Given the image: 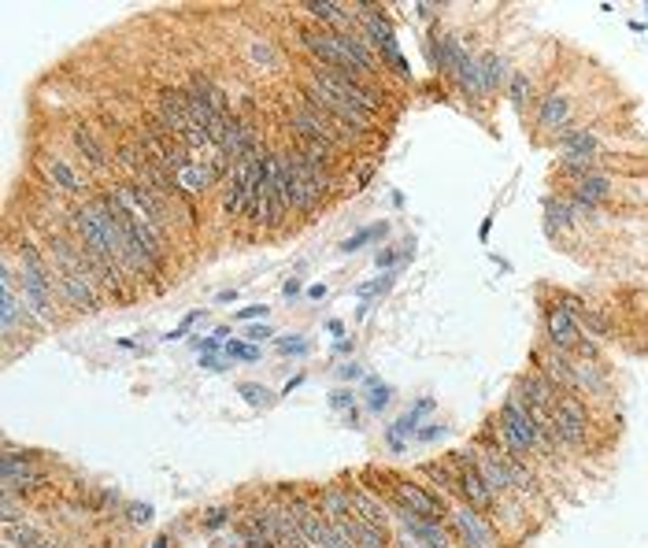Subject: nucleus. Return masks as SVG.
<instances>
[{
    "label": "nucleus",
    "mask_w": 648,
    "mask_h": 548,
    "mask_svg": "<svg viewBox=\"0 0 648 548\" xmlns=\"http://www.w3.org/2000/svg\"><path fill=\"white\" fill-rule=\"evenodd\" d=\"M45 175H49V182L56 185V193H74V197L90 193L86 175H78V171H74V163L59 160V156H45Z\"/></svg>",
    "instance_id": "15"
},
{
    "label": "nucleus",
    "mask_w": 648,
    "mask_h": 548,
    "mask_svg": "<svg viewBox=\"0 0 648 548\" xmlns=\"http://www.w3.org/2000/svg\"><path fill=\"white\" fill-rule=\"evenodd\" d=\"M263 315H267V304H248V308L238 311V319L241 323H253V319H263Z\"/></svg>",
    "instance_id": "37"
},
{
    "label": "nucleus",
    "mask_w": 648,
    "mask_h": 548,
    "mask_svg": "<svg viewBox=\"0 0 648 548\" xmlns=\"http://www.w3.org/2000/svg\"><path fill=\"white\" fill-rule=\"evenodd\" d=\"M19 297H23V308L30 319H37L41 326H52L56 323V274L49 267V260L41 252L23 241L19 245Z\"/></svg>",
    "instance_id": "1"
},
{
    "label": "nucleus",
    "mask_w": 648,
    "mask_h": 548,
    "mask_svg": "<svg viewBox=\"0 0 648 548\" xmlns=\"http://www.w3.org/2000/svg\"><path fill=\"white\" fill-rule=\"evenodd\" d=\"M323 548H356V541H352L338 522H326V534H323Z\"/></svg>",
    "instance_id": "32"
},
{
    "label": "nucleus",
    "mask_w": 648,
    "mask_h": 548,
    "mask_svg": "<svg viewBox=\"0 0 648 548\" xmlns=\"http://www.w3.org/2000/svg\"><path fill=\"white\" fill-rule=\"evenodd\" d=\"M282 293H285V297H297V293H301V282H297V278H289V282L282 286Z\"/></svg>",
    "instance_id": "45"
},
{
    "label": "nucleus",
    "mask_w": 648,
    "mask_h": 548,
    "mask_svg": "<svg viewBox=\"0 0 648 548\" xmlns=\"http://www.w3.org/2000/svg\"><path fill=\"white\" fill-rule=\"evenodd\" d=\"M426 411H433V400H430V396H423L419 404H415L411 411H404V415L389 427V434H386V437H389V449H393V452H401V449H404V437H415V430H419V419H423Z\"/></svg>",
    "instance_id": "20"
},
{
    "label": "nucleus",
    "mask_w": 648,
    "mask_h": 548,
    "mask_svg": "<svg viewBox=\"0 0 648 548\" xmlns=\"http://www.w3.org/2000/svg\"><path fill=\"white\" fill-rule=\"evenodd\" d=\"M289 512H293V519H297V526H301V534L308 537V544L311 548H323V534H326V515H323V508H316L308 497H301V493H293L289 500Z\"/></svg>",
    "instance_id": "13"
},
{
    "label": "nucleus",
    "mask_w": 648,
    "mask_h": 548,
    "mask_svg": "<svg viewBox=\"0 0 648 548\" xmlns=\"http://www.w3.org/2000/svg\"><path fill=\"white\" fill-rule=\"evenodd\" d=\"M338 374L345 378V382H352V378H363V367H360V364H345Z\"/></svg>",
    "instance_id": "42"
},
{
    "label": "nucleus",
    "mask_w": 648,
    "mask_h": 548,
    "mask_svg": "<svg viewBox=\"0 0 648 548\" xmlns=\"http://www.w3.org/2000/svg\"><path fill=\"white\" fill-rule=\"evenodd\" d=\"M545 330H549V345L552 352H563V356H574L578 352V341H582V330H578V319L574 315L556 304L545 311Z\"/></svg>",
    "instance_id": "11"
},
{
    "label": "nucleus",
    "mask_w": 648,
    "mask_h": 548,
    "mask_svg": "<svg viewBox=\"0 0 648 548\" xmlns=\"http://www.w3.org/2000/svg\"><path fill=\"white\" fill-rule=\"evenodd\" d=\"M304 12H308V15H316L319 23H323V30H330V34H348V30H352V23L360 19V15H348V8H345V4H330V0H308Z\"/></svg>",
    "instance_id": "17"
},
{
    "label": "nucleus",
    "mask_w": 648,
    "mask_h": 548,
    "mask_svg": "<svg viewBox=\"0 0 648 548\" xmlns=\"http://www.w3.org/2000/svg\"><path fill=\"white\" fill-rule=\"evenodd\" d=\"M411 248H415L411 241H408L404 248H382L379 256H374V263H379V270H382V267H393L396 260H408V256H411Z\"/></svg>",
    "instance_id": "34"
},
{
    "label": "nucleus",
    "mask_w": 648,
    "mask_h": 548,
    "mask_svg": "<svg viewBox=\"0 0 648 548\" xmlns=\"http://www.w3.org/2000/svg\"><path fill=\"white\" fill-rule=\"evenodd\" d=\"M478 471H482L486 486H489L493 493H515L511 474H508V456L500 452V449H489V452L478 456Z\"/></svg>",
    "instance_id": "18"
},
{
    "label": "nucleus",
    "mask_w": 648,
    "mask_h": 548,
    "mask_svg": "<svg viewBox=\"0 0 648 548\" xmlns=\"http://www.w3.org/2000/svg\"><path fill=\"white\" fill-rule=\"evenodd\" d=\"M230 515H234L230 508H207V512H204V530H207V534H219L223 526L230 522Z\"/></svg>",
    "instance_id": "33"
},
{
    "label": "nucleus",
    "mask_w": 648,
    "mask_h": 548,
    "mask_svg": "<svg viewBox=\"0 0 648 548\" xmlns=\"http://www.w3.org/2000/svg\"><path fill=\"white\" fill-rule=\"evenodd\" d=\"M549 427H552L556 445L582 449L589 441V415H585V404L574 393H559L556 408L549 411Z\"/></svg>",
    "instance_id": "4"
},
{
    "label": "nucleus",
    "mask_w": 648,
    "mask_h": 548,
    "mask_svg": "<svg viewBox=\"0 0 648 548\" xmlns=\"http://www.w3.org/2000/svg\"><path fill=\"white\" fill-rule=\"evenodd\" d=\"M308 348H311V345L304 341V337H301V333H289V337H278V352H282V356H304Z\"/></svg>",
    "instance_id": "35"
},
{
    "label": "nucleus",
    "mask_w": 648,
    "mask_h": 548,
    "mask_svg": "<svg viewBox=\"0 0 648 548\" xmlns=\"http://www.w3.org/2000/svg\"><path fill=\"white\" fill-rule=\"evenodd\" d=\"M389 396H393L389 386H382L379 378H367V408H371V411H382V408L389 404Z\"/></svg>",
    "instance_id": "31"
},
{
    "label": "nucleus",
    "mask_w": 648,
    "mask_h": 548,
    "mask_svg": "<svg viewBox=\"0 0 648 548\" xmlns=\"http://www.w3.org/2000/svg\"><path fill=\"white\" fill-rule=\"evenodd\" d=\"M71 145L78 149V156L93 167V171H104V167H108V153H104V145L97 141V134L90 130L86 122H78L71 130Z\"/></svg>",
    "instance_id": "22"
},
{
    "label": "nucleus",
    "mask_w": 648,
    "mask_h": 548,
    "mask_svg": "<svg viewBox=\"0 0 648 548\" xmlns=\"http://www.w3.org/2000/svg\"><path fill=\"white\" fill-rule=\"evenodd\" d=\"M352 541H356V548H386V530H379V526H371L356 515V526H352Z\"/></svg>",
    "instance_id": "27"
},
{
    "label": "nucleus",
    "mask_w": 648,
    "mask_h": 548,
    "mask_svg": "<svg viewBox=\"0 0 648 548\" xmlns=\"http://www.w3.org/2000/svg\"><path fill=\"white\" fill-rule=\"evenodd\" d=\"M386 234H389V223H374V226L360 230V234H352L348 241H341V252H360L363 245H374V241H382Z\"/></svg>",
    "instance_id": "28"
},
{
    "label": "nucleus",
    "mask_w": 648,
    "mask_h": 548,
    "mask_svg": "<svg viewBox=\"0 0 648 548\" xmlns=\"http://www.w3.org/2000/svg\"><path fill=\"white\" fill-rule=\"evenodd\" d=\"M330 404H333V408H348V404H352V393H348V389H338V393L330 396Z\"/></svg>",
    "instance_id": "41"
},
{
    "label": "nucleus",
    "mask_w": 648,
    "mask_h": 548,
    "mask_svg": "<svg viewBox=\"0 0 648 548\" xmlns=\"http://www.w3.org/2000/svg\"><path fill=\"white\" fill-rule=\"evenodd\" d=\"M270 337H275V330H270L267 323H263V326H248V341L260 345V341H270Z\"/></svg>",
    "instance_id": "39"
},
{
    "label": "nucleus",
    "mask_w": 648,
    "mask_h": 548,
    "mask_svg": "<svg viewBox=\"0 0 648 548\" xmlns=\"http://www.w3.org/2000/svg\"><path fill=\"white\" fill-rule=\"evenodd\" d=\"M519 400H522V404H527L530 411L549 415V411L556 408V400H559V389L549 382L545 374L530 371V374H522V378H519Z\"/></svg>",
    "instance_id": "12"
},
{
    "label": "nucleus",
    "mask_w": 648,
    "mask_h": 548,
    "mask_svg": "<svg viewBox=\"0 0 648 548\" xmlns=\"http://www.w3.org/2000/svg\"><path fill=\"white\" fill-rule=\"evenodd\" d=\"M41 548H59V544H56V541H45V544H41Z\"/></svg>",
    "instance_id": "47"
},
{
    "label": "nucleus",
    "mask_w": 648,
    "mask_h": 548,
    "mask_svg": "<svg viewBox=\"0 0 648 548\" xmlns=\"http://www.w3.org/2000/svg\"><path fill=\"white\" fill-rule=\"evenodd\" d=\"M567 119H571V97L552 90L545 100L537 104V122L545 130H567Z\"/></svg>",
    "instance_id": "19"
},
{
    "label": "nucleus",
    "mask_w": 648,
    "mask_h": 548,
    "mask_svg": "<svg viewBox=\"0 0 648 548\" xmlns=\"http://www.w3.org/2000/svg\"><path fill=\"white\" fill-rule=\"evenodd\" d=\"M389 497H393V504H401L404 512L419 515L426 522H441L445 519V500L437 493H430V489H423V486H415V481H393Z\"/></svg>",
    "instance_id": "7"
},
{
    "label": "nucleus",
    "mask_w": 648,
    "mask_h": 548,
    "mask_svg": "<svg viewBox=\"0 0 648 548\" xmlns=\"http://www.w3.org/2000/svg\"><path fill=\"white\" fill-rule=\"evenodd\" d=\"M0 471H4V493H30V489H37V486H45V474H41L37 467H34V459L23 452H12L8 449V456H4V463H0Z\"/></svg>",
    "instance_id": "10"
},
{
    "label": "nucleus",
    "mask_w": 648,
    "mask_h": 548,
    "mask_svg": "<svg viewBox=\"0 0 648 548\" xmlns=\"http://www.w3.org/2000/svg\"><path fill=\"white\" fill-rule=\"evenodd\" d=\"M185 93H193V97L207 100L219 115H230V100H226V93H223L207 74H190V86H185Z\"/></svg>",
    "instance_id": "25"
},
{
    "label": "nucleus",
    "mask_w": 648,
    "mask_h": 548,
    "mask_svg": "<svg viewBox=\"0 0 648 548\" xmlns=\"http://www.w3.org/2000/svg\"><path fill=\"white\" fill-rule=\"evenodd\" d=\"M200 315H204L200 308H197V311H190V315H185V319H182V323H178V326H175L171 333H167V341H178V337H185V333H190V326H193V323L200 319Z\"/></svg>",
    "instance_id": "36"
},
{
    "label": "nucleus",
    "mask_w": 648,
    "mask_h": 548,
    "mask_svg": "<svg viewBox=\"0 0 648 548\" xmlns=\"http://www.w3.org/2000/svg\"><path fill=\"white\" fill-rule=\"evenodd\" d=\"M4 548H15V544H12V541H8V544H4Z\"/></svg>",
    "instance_id": "48"
},
{
    "label": "nucleus",
    "mask_w": 648,
    "mask_h": 548,
    "mask_svg": "<svg viewBox=\"0 0 648 548\" xmlns=\"http://www.w3.org/2000/svg\"><path fill=\"white\" fill-rule=\"evenodd\" d=\"M267 512H270V534H275L278 548H311L308 537L301 534L297 519H293L289 504H278V508H267Z\"/></svg>",
    "instance_id": "16"
},
{
    "label": "nucleus",
    "mask_w": 648,
    "mask_h": 548,
    "mask_svg": "<svg viewBox=\"0 0 648 548\" xmlns=\"http://www.w3.org/2000/svg\"><path fill=\"white\" fill-rule=\"evenodd\" d=\"M348 497H352V512H356L363 522L379 526V530H389V512H386L382 497H371V493H367V489H360V486H352V489H348Z\"/></svg>",
    "instance_id": "21"
},
{
    "label": "nucleus",
    "mask_w": 648,
    "mask_h": 548,
    "mask_svg": "<svg viewBox=\"0 0 648 548\" xmlns=\"http://www.w3.org/2000/svg\"><path fill=\"white\" fill-rule=\"evenodd\" d=\"M356 12H363L360 19H363V30H367V45L382 49L386 59H389V67L401 74V78H411V67H408V59H404V52H401V45H396L389 19H386L379 8H367V4H356Z\"/></svg>",
    "instance_id": "5"
},
{
    "label": "nucleus",
    "mask_w": 648,
    "mask_h": 548,
    "mask_svg": "<svg viewBox=\"0 0 648 548\" xmlns=\"http://www.w3.org/2000/svg\"><path fill=\"white\" fill-rule=\"evenodd\" d=\"M530 93H534V82H530V74H527V71H511V78H508V100L515 104L519 112L530 104Z\"/></svg>",
    "instance_id": "26"
},
{
    "label": "nucleus",
    "mask_w": 648,
    "mask_h": 548,
    "mask_svg": "<svg viewBox=\"0 0 648 548\" xmlns=\"http://www.w3.org/2000/svg\"><path fill=\"white\" fill-rule=\"evenodd\" d=\"M308 82H311V86H319V90H326V93H333V97L348 100L352 108H360L363 115H374L382 108L379 90H371L360 74H345V71H333V67H316L308 74Z\"/></svg>",
    "instance_id": "3"
},
{
    "label": "nucleus",
    "mask_w": 648,
    "mask_h": 548,
    "mask_svg": "<svg viewBox=\"0 0 648 548\" xmlns=\"http://www.w3.org/2000/svg\"><path fill=\"white\" fill-rule=\"evenodd\" d=\"M441 430H445V427L430 423V427H423V434H415V437H419V441H437V437H441Z\"/></svg>",
    "instance_id": "43"
},
{
    "label": "nucleus",
    "mask_w": 648,
    "mask_h": 548,
    "mask_svg": "<svg viewBox=\"0 0 648 548\" xmlns=\"http://www.w3.org/2000/svg\"><path fill=\"white\" fill-rule=\"evenodd\" d=\"M478 71H482V90H486V97L489 93H500L508 86V63H504V56L500 52H482L478 56Z\"/></svg>",
    "instance_id": "23"
},
{
    "label": "nucleus",
    "mask_w": 648,
    "mask_h": 548,
    "mask_svg": "<svg viewBox=\"0 0 648 548\" xmlns=\"http://www.w3.org/2000/svg\"><path fill=\"white\" fill-rule=\"evenodd\" d=\"M56 289H59V297H64L67 308H74L82 315H97L100 311V282H97L93 270H86V274H59Z\"/></svg>",
    "instance_id": "8"
},
{
    "label": "nucleus",
    "mask_w": 648,
    "mask_h": 548,
    "mask_svg": "<svg viewBox=\"0 0 648 548\" xmlns=\"http://www.w3.org/2000/svg\"><path fill=\"white\" fill-rule=\"evenodd\" d=\"M200 367L204 371H223V360H215V356H200Z\"/></svg>",
    "instance_id": "44"
},
{
    "label": "nucleus",
    "mask_w": 648,
    "mask_h": 548,
    "mask_svg": "<svg viewBox=\"0 0 648 548\" xmlns=\"http://www.w3.org/2000/svg\"><path fill=\"white\" fill-rule=\"evenodd\" d=\"M234 297H238V289H223V293H219V301H223V304H230Z\"/></svg>",
    "instance_id": "46"
},
{
    "label": "nucleus",
    "mask_w": 648,
    "mask_h": 548,
    "mask_svg": "<svg viewBox=\"0 0 648 548\" xmlns=\"http://www.w3.org/2000/svg\"><path fill=\"white\" fill-rule=\"evenodd\" d=\"M396 548H426V544L415 537L411 530H401V537H396Z\"/></svg>",
    "instance_id": "40"
},
{
    "label": "nucleus",
    "mask_w": 648,
    "mask_h": 548,
    "mask_svg": "<svg viewBox=\"0 0 648 548\" xmlns=\"http://www.w3.org/2000/svg\"><path fill=\"white\" fill-rule=\"evenodd\" d=\"M452 530L464 537V548H493V530L486 526L482 512H474L471 504L452 512Z\"/></svg>",
    "instance_id": "14"
},
{
    "label": "nucleus",
    "mask_w": 648,
    "mask_h": 548,
    "mask_svg": "<svg viewBox=\"0 0 648 548\" xmlns=\"http://www.w3.org/2000/svg\"><path fill=\"white\" fill-rule=\"evenodd\" d=\"M456 463V493L464 497V504H471L474 512H486L496 504V493L486 486L482 471H478V459H467V456H452Z\"/></svg>",
    "instance_id": "6"
},
{
    "label": "nucleus",
    "mask_w": 648,
    "mask_h": 548,
    "mask_svg": "<svg viewBox=\"0 0 648 548\" xmlns=\"http://www.w3.org/2000/svg\"><path fill=\"white\" fill-rule=\"evenodd\" d=\"M238 396L248 400L253 408H270V404H275V393L263 389V386H256V382H241V386H238Z\"/></svg>",
    "instance_id": "29"
},
{
    "label": "nucleus",
    "mask_w": 648,
    "mask_h": 548,
    "mask_svg": "<svg viewBox=\"0 0 648 548\" xmlns=\"http://www.w3.org/2000/svg\"><path fill=\"white\" fill-rule=\"evenodd\" d=\"M127 515H130V522H149L152 519V508H149V504H130Z\"/></svg>",
    "instance_id": "38"
},
{
    "label": "nucleus",
    "mask_w": 648,
    "mask_h": 548,
    "mask_svg": "<svg viewBox=\"0 0 648 548\" xmlns=\"http://www.w3.org/2000/svg\"><path fill=\"white\" fill-rule=\"evenodd\" d=\"M223 356L234 364H256L260 360V348L256 345H245V341H226L223 345Z\"/></svg>",
    "instance_id": "30"
},
{
    "label": "nucleus",
    "mask_w": 648,
    "mask_h": 548,
    "mask_svg": "<svg viewBox=\"0 0 648 548\" xmlns=\"http://www.w3.org/2000/svg\"><path fill=\"white\" fill-rule=\"evenodd\" d=\"M278 182H282V193H285L293 212H301V215L319 212V204L326 197V171L323 167L304 160L297 149L282 153L278 156Z\"/></svg>",
    "instance_id": "2"
},
{
    "label": "nucleus",
    "mask_w": 648,
    "mask_h": 548,
    "mask_svg": "<svg viewBox=\"0 0 648 548\" xmlns=\"http://www.w3.org/2000/svg\"><path fill=\"white\" fill-rule=\"evenodd\" d=\"M260 185H263V223L278 226L289 212V200H285L282 182H278V156L260 153Z\"/></svg>",
    "instance_id": "9"
},
{
    "label": "nucleus",
    "mask_w": 648,
    "mask_h": 548,
    "mask_svg": "<svg viewBox=\"0 0 648 548\" xmlns=\"http://www.w3.org/2000/svg\"><path fill=\"white\" fill-rule=\"evenodd\" d=\"M245 200H248V189H245V171L241 167H230V178H226V189H223V212L230 219H238L245 212Z\"/></svg>",
    "instance_id": "24"
}]
</instances>
